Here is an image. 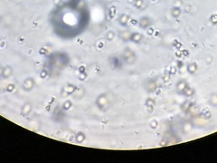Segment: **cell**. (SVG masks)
<instances>
[{
	"mask_svg": "<svg viewBox=\"0 0 217 163\" xmlns=\"http://www.w3.org/2000/svg\"><path fill=\"white\" fill-rule=\"evenodd\" d=\"M35 85V82L32 78H27L24 81L23 83V89L25 91H30L32 88Z\"/></svg>",
	"mask_w": 217,
	"mask_h": 163,
	"instance_id": "cell-1",
	"label": "cell"
},
{
	"mask_svg": "<svg viewBox=\"0 0 217 163\" xmlns=\"http://www.w3.org/2000/svg\"><path fill=\"white\" fill-rule=\"evenodd\" d=\"M12 73H13V69L10 67V66H6V67H5L4 68V70H3V76L4 77H9L11 74H12Z\"/></svg>",
	"mask_w": 217,
	"mask_h": 163,
	"instance_id": "cell-2",
	"label": "cell"
},
{
	"mask_svg": "<svg viewBox=\"0 0 217 163\" xmlns=\"http://www.w3.org/2000/svg\"><path fill=\"white\" fill-rule=\"evenodd\" d=\"M141 4H142V0H137V1H136V6H137V8H139Z\"/></svg>",
	"mask_w": 217,
	"mask_h": 163,
	"instance_id": "cell-3",
	"label": "cell"
},
{
	"mask_svg": "<svg viewBox=\"0 0 217 163\" xmlns=\"http://www.w3.org/2000/svg\"><path fill=\"white\" fill-rule=\"evenodd\" d=\"M0 21H1V17H0Z\"/></svg>",
	"mask_w": 217,
	"mask_h": 163,
	"instance_id": "cell-4",
	"label": "cell"
}]
</instances>
